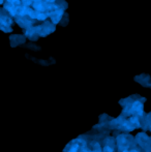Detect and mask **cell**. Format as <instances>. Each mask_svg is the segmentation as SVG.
<instances>
[{
  "instance_id": "cell-1",
  "label": "cell",
  "mask_w": 151,
  "mask_h": 152,
  "mask_svg": "<svg viewBox=\"0 0 151 152\" xmlns=\"http://www.w3.org/2000/svg\"><path fill=\"white\" fill-rule=\"evenodd\" d=\"M34 28L39 37H46L49 34H51L52 32L55 31L56 26H55V24L52 21H49L48 19H47L46 21L42 22V24L34 25Z\"/></svg>"
},
{
  "instance_id": "cell-2",
  "label": "cell",
  "mask_w": 151,
  "mask_h": 152,
  "mask_svg": "<svg viewBox=\"0 0 151 152\" xmlns=\"http://www.w3.org/2000/svg\"><path fill=\"white\" fill-rule=\"evenodd\" d=\"M12 17L4 8L0 10V30L5 32V33H9L12 31Z\"/></svg>"
},
{
  "instance_id": "cell-3",
  "label": "cell",
  "mask_w": 151,
  "mask_h": 152,
  "mask_svg": "<svg viewBox=\"0 0 151 152\" xmlns=\"http://www.w3.org/2000/svg\"><path fill=\"white\" fill-rule=\"evenodd\" d=\"M9 40H10V46L12 48L17 46H20L26 42V36L22 35V34H12L9 35Z\"/></svg>"
},
{
  "instance_id": "cell-4",
  "label": "cell",
  "mask_w": 151,
  "mask_h": 152,
  "mask_svg": "<svg viewBox=\"0 0 151 152\" xmlns=\"http://www.w3.org/2000/svg\"><path fill=\"white\" fill-rule=\"evenodd\" d=\"M24 35L26 36L27 38H29L30 40H32V42H36L38 39V34L36 33V31H35V28H34V25L33 26H30L28 27V28H25L24 29Z\"/></svg>"
},
{
  "instance_id": "cell-5",
  "label": "cell",
  "mask_w": 151,
  "mask_h": 152,
  "mask_svg": "<svg viewBox=\"0 0 151 152\" xmlns=\"http://www.w3.org/2000/svg\"><path fill=\"white\" fill-rule=\"evenodd\" d=\"M3 8L12 17H16L17 16V5L10 3V2H5L3 5Z\"/></svg>"
},
{
  "instance_id": "cell-6",
  "label": "cell",
  "mask_w": 151,
  "mask_h": 152,
  "mask_svg": "<svg viewBox=\"0 0 151 152\" xmlns=\"http://www.w3.org/2000/svg\"><path fill=\"white\" fill-rule=\"evenodd\" d=\"M131 111L139 115H142V113H143V106H142V104L140 102H133V107H131Z\"/></svg>"
},
{
  "instance_id": "cell-7",
  "label": "cell",
  "mask_w": 151,
  "mask_h": 152,
  "mask_svg": "<svg viewBox=\"0 0 151 152\" xmlns=\"http://www.w3.org/2000/svg\"><path fill=\"white\" fill-rule=\"evenodd\" d=\"M55 3H56L59 7H61L62 10H67V7H69V5H67V3H66V1H65V0H56V1H55Z\"/></svg>"
},
{
  "instance_id": "cell-8",
  "label": "cell",
  "mask_w": 151,
  "mask_h": 152,
  "mask_svg": "<svg viewBox=\"0 0 151 152\" xmlns=\"http://www.w3.org/2000/svg\"><path fill=\"white\" fill-rule=\"evenodd\" d=\"M59 24H60L61 26H66V25L69 24V14H67V12H64V15H63L62 19L60 20Z\"/></svg>"
},
{
  "instance_id": "cell-9",
  "label": "cell",
  "mask_w": 151,
  "mask_h": 152,
  "mask_svg": "<svg viewBox=\"0 0 151 152\" xmlns=\"http://www.w3.org/2000/svg\"><path fill=\"white\" fill-rule=\"evenodd\" d=\"M4 2V0H0V4H2Z\"/></svg>"
},
{
  "instance_id": "cell-10",
  "label": "cell",
  "mask_w": 151,
  "mask_h": 152,
  "mask_svg": "<svg viewBox=\"0 0 151 152\" xmlns=\"http://www.w3.org/2000/svg\"><path fill=\"white\" fill-rule=\"evenodd\" d=\"M131 152H138V151H131Z\"/></svg>"
},
{
  "instance_id": "cell-11",
  "label": "cell",
  "mask_w": 151,
  "mask_h": 152,
  "mask_svg": "<svg viewBox=\"0 0 151 152\" xmlns=\"http://www.w3.org/2000/svg\"><path fill=\"white\" fill-rule=\"evenodd\" d=\"M0 10H1V8H0Z\"/></svg>"
}]
</instances>
